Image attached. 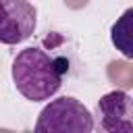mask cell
Wrapping results in <instances>:
<instances>
[{"label": "cell", "instance_id": "6da1fadb", "mask_svg": "<svg viewBox=\"0 0 133 133\" xmlns=\"http://www.w3.org/2000/svg\"><path fill=\"white\" fill-rule=\"evenodd\" d=\"M69 71V60L62 56H52L42 48L21 50L10 66V77L17 91L29 102L50 100L62 87L64 75Z\"/></svg>", "mask_w": 133, "mask_h": 133}, {"label": "cell", "instance_id": "7a4b0ae2", "mask_svg": "<svg viewBox=\"0 0 133 133\" xmlns=\"http://www.w3.org/2000/svg\"><path fill=\"white\" fill-rule=\"evenodd\" d=\"M94 129H96V123L89 108L71 96H62L48 102L35 121V131H48V133L50 131L89 133Z\"/></svg>", "mask_w": 133, "mask_h": 133}, {"label": "cell", "instance_id": "3957f363", "mask_svg": "<svg viewBox=\"0 0 133 133\" xmlns=\"http://www.w3.org/2000/svg\"><path fill=\"white\" fill-rule=\"evenodd\" d=\"M37 25V10L29 0H0V44L17 46L29 39Z\"/></svg>", "mask_w": 133, "mask_h": 133}, {"label": "cell", "instance_id": "277c9868", "mask_svg": "<svg viewBox=\"0 0 133 133\" xmlns=\"http://www.w3.org/2000/svg\"><path fill=\"white\" fill-rule=\"evenodd\" d=\"M96 112L100 118V129H104L108 133L133 131V104H131V96L127 91L114 89V91L104 94L98 100Z\"/></svg>", "mask_w": 133, "mask_h": 133}, {"label": "cell", "instance_id": "5b68a950", "mask_svg": "<svg viewBox=\"0 0 133 133\" xmlns=\"http://www.w3.org/2000/svg\"><path fill=\"white\" fill-rule=\"evenodd\" d=\"M131 15H133V10L127 8L125 15L121 17V21H116V23L112 25V29H110L112 44H114L127 58L133 56V52H131V39H129V19H131Z\"/></svg>", "mask_w": 133, "mask_h": 133}]
</instances>
